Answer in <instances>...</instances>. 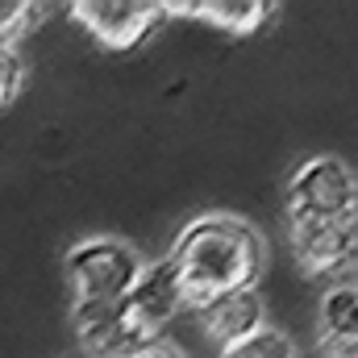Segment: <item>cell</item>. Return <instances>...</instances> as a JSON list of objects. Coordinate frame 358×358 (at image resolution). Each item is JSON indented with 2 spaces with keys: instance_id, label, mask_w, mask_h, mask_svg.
Here are the masks:
<instances>
[{
  "instance_id": "cell-13",
  "label": "cell",
  "mask_w": 358,
  "mask_h": 358,
  "mask_svg": "<svg viewBox=\"0 0 358 358\" xmlns=\"http://www.w3.org/2000/svg\"><path fill=\"white\" fill-rule=\"evenodd\" d=\"M129 358H183V355H179L171 342H150V346H142L138 355H129Z\"/></svg>"
},
{
  "instance_id": "cell-10",
  "label": "cell",
  "mask_w": 358,
  "mask_h": 358,
  "mask_svg": "<svg viewBox=\"0 0 358 358\" xmlns=\"http://www.w3.org/2000/svg\"><path fill=\"white\" fill-rule=\"evenodd\" d=\"M221 358H300V355H296V342H292L283 329L263 325L259 334H250V338H242V342L225 346Z\"/></svg>"
},
{
  "instance_id": "cell-7",
  "label": "cell",
  "mask_w": 358,
  "mask_h": 358,
  "mask_svg": "<svg viewBox=\"0 0 358 358\" xmlns=\"http://www.w3.org/2000/svg\"><path fill=\"white\" fill-rule=\"evenodd\" d=\"M192 317H196L200 334L217 350H225V346H234V342H242L267 325V304H263L259 287H246V292H225V296L192 308Z\"/></svg>"
},
{
  "instance_id": "cell-9",
  "label": "cell",
  "mask_w": 358,
  "mask_h": 358,
  "mask_svg": "<svg viewBox=\"0 0 358 358\" xmlns=\"http://www.w3.org/2000/svg\"><path fill=\"white\" fill-rule=\"evenodd\" d=\"M167 13H192L213 29L225 34H255L271 21L267 0H179V4H163Z\"/></svg>"
},
{
  "instance_id": "cell-6",
  "label": "cell",
  "mask_w": 358,
  "mask_h": 358,
  "mask_svg": "<svg viewBox=\"0 0 358 358\" xmlns=\"http://www.w3.org/2000/svg\"><path fill=\"white\" fill-rule=\"evenodd\" d=\"M287 242L304 279L342 283V275L350 279L358 259V221H287Z\"/></svg>"
},
{
  "instance_id": "cell-11",
  "label": "cell",
  "mask_w": 358,
  "mask_h": 358,
  "mask_svg": "<svg viewBox=\"0 0 358 358\" xmlns=\"http://www.w3.org/2000/svg\"><path fill=\"white\" fill-rule=\"evenodd\" d=\"M42 25V8L29 0H0V42L21 46L25 34H34Z\"/></svg>"
},
{
  "instance_id": "cell-14",
  "label": "cell",
  "mask_w": 358,
  "mask_h": 358,
  "mask_svg": "<svg viewBox=\"0 0 358 358\" xmlns=\"http://www.w3.org/2000/svg\"><path fill=\"white\" fill-rule=\"evenodd\" d=\"M321 358H346V355H321Z\"/></svg>"
},
{
  "instance_id": "cell-2",
  "label": "cell",
  "mask_w": 358,
  "mask_h": 358,
  "mask_svg": "<svg viewBox=\"0 0 358 358\" xmlns=\"http://www.w3.org/2000/svg\"><path fill=\"white\" fill-rule=\"evenodd\" d=\"M142 255L125 238H88L76 242L63 259V279L71 287V308H108L121 304V296L142 275Z\"/></svg>"
},
{
  "instance_id": "cell-4",
  "label": "cell",
  "mask_w": 358,
  "mask_h": 358,
  "mask_svg": "<svg viewBox=\"0 0 358 358\" xmlns=\"http://www.w3.org/2000/svg\"><path fill=\"white\" fill-rule=\"evenodd\" d=\"M121 321L129 325V334L150 346V342H163L167 329H176V321L187 313V296L179 287L176 271L167 259L142 267V275L134 279V287L121 296Z\"/></svg>"
},
{
  "instance_id": "cell-1",
  "label": "cell",
  "mask_w": 358,
  "mask_h": 358,
  "mask_svg": "<svg viewBox=\"0 0 358 358\" xmlns=\"http://www.w3.org/2000/svg\"><path fill=\"white\" fill-rule=\"evenodd\" d=\"M167 263L187 296V308H200L225 292L259 287L267 271V246L246 217L204 213L176 234Z\"/></svg>"
},
{
  "instance_id": "cell-12",
  "label": "cell",
  "mask_w": 358,
  "mask_h": 358,
  "mask_svg": "<svg viewBox=\"0 0 358 358\" xmlns=\"http://www.w3.org/2000/svg\"><path fill=\"white\" fill-rule=\"evenodd\" d=\"M21 88H25V59H21V46L0 42V113L21 96Z\"/></svg>"
},
{
  "instance_id": "cell-3",
  "label": "cell",
  "mask_w": 358,
  "mask_h": 358,
  "mask_svg": "<svg viewBox=\"0 0 358 358\" xmlns=\"http://www.w3.org/2000/svg\"><path fill=\"white\" fill-rule=\"evenodd\" d=\"M287 221H346L358 213L355 171L338 155L304 159L283 187Z\"/></svg>"
},
{
  "instance_id": "cell-8",
  "label": "cell",
  "mask_w": 358,
  "mask_h": 358,
  "mask_svg": "<svg viewBox=\"0 0 358 358\" xmlns=\"http://www.w3.org/2000/svg\"><path fill=\"white\" fill-rule=\"evenodd\" d=\"M317 342H321V355L358 358V292L350 283H334L321 296Z\"/></svg>"
},
{
  "instance_id": "cell-5",
  "label": "cell",
  "mask_w": 358,
  "mask_h": 358,
  "mask_svg": "<svg viewBox=\"0 0 358 358\" xmlns=\"http://www.w3.org/2000/svg\"><path fill=\"white\" fill-rule=\"evenodd\" d=\"M67 13L100 50H138L167 21V8L155 0H76Z\"/></svg>"
}]
</instances>
